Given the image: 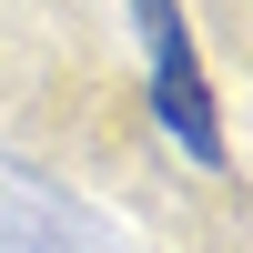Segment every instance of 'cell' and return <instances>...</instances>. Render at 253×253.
<instances>
[{
	"label": "cell",
	"mask_w": 253,
	"mask_h": 253,
	"mask_svg": "<svg viewBox=\"0 0 253 253\" xmlns=\"http://www.w3.org/2000/svg\"><path fill=\"white\" fill-rule=\"evenodd\" d=\"M132 20H142V51H152V101H162V122H172V142L193 162H223V122H213V91H203V71H193L182 10L172 0H132Z\"/></svg>",
	"instance_id": "cell-1"
}]
</instances>
